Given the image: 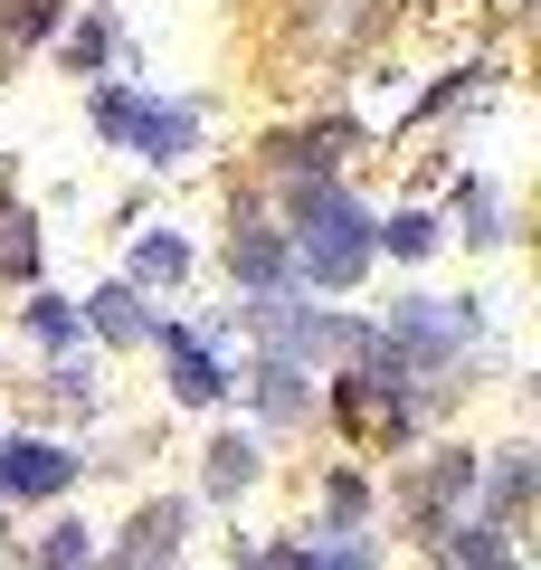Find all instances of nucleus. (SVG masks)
<instances>
[{
  "label": "nucleus",
  "instance_id": "nucleus-1",
  "mask_svg": "<svg viewBox=\"0 0 541 570\" xmlns=\"http://www.w3.org/2000/svg\"><path fill=\"white\" fill-rule=\"evenodd\" d=\"M295 257L314 285H352L371 266V219L342 190H295Z\"/></svg>",
  "mask_w": 541,
  "mask_h": 570
},
{
  "label": "nucleus",
  "instance_id": "nucleus-2",
  "mask_svg": "<svg viewBox=\"0 0 541 570\" xmlns=\"http://www.w3.org/2000/svg\"><path fill=\"white\" fill-rule=\"evenodd\" d=\"M96 124L115 142H142V163H180L200 124L180 115V105H142V96H96Z\"/></svg>",
  "mask_w": 541,
  "mask_h": 570
},
{
  "label": "nucleus",
  "instance_id": "nucleus-3",
  "mask_svg": "<svg viewBox=\"0 0 541 570\" xmlns=\"http://www.w3.org/2000/svg\"><path fill=\"white\" fill-rule=\"evenodd\" d=\"M333 409H342V428H352L361 448H390V438H400L409 428V400H400V362H371V371H352V381L333 390Z\"/></svg>",
  "mask_w": 541,
  "mask_h": 570
},
{
  "label": "nucleus",
  "instance_id": "nucleus-4",
  "mask_svg": "<svg viewBox=\"0 0 541 570\" xmlns=\"http://www.w3.org/2000/svg\"><path fill=\"white\" fill-rule=\"evenodd\" d=\"M77 485V456L67 448H48V438H10L0 448V494L10 504H48V494H67Z\"/></svg>",
  "mask_w": 541,
  "mask_h": 570
},
{
  "label": "nucleus",
  "instance_id": "nucleus-5",
  "mask_svg": "<svg viewBox=\"0 0 541 570\" xmlns=\"http://www.w3.org/2000/svg\"><path fill=\"white\" fill-rule=\"evenodd\" d=\"M390 324H400V343H409V352H427V362H446V352H465V333H475V314H465V305H437V295H419V305H400Z\"/></svg>",
  "mask_w": 541,
  "mask_h": 570
},
{
  "label": "nucleus",
  "instance_id": "nucleus-6",
  "mask_svg": "<svg viewBox=\"0 0 541 570\" xmlns=\"http://www.w3.org/2000/svg\"><path fill=\"white\" fill-rule=\"evenodd\" d=\"M153 343H161V371H171V390H180V400H190V409H209V400H219V362H209V352L200 343H190V333H171V324H161L153 333Z\"/></svg>",
  "mask_w": 541,
  "mask_h": 570
},
{
  "label": "nucleus",
  "instance_id": "nucleus-7",
  "mask_svg": "<svg viewBox=\"0 0 541 570\" xmlns=\"http://www.w3.org/2000/svg\"><path fill=\"white\" fill-rule=\"evenodd\" d=\"M228 276H247L257 295H276V276H285V238H276V228H238V238H228Z\"/></svg>",
  "mask_w": 541,
  "mask_h": 570
},
{
  "label": "nucleus",
  "instance_id": "nucleus-8",
  "mask_svg": "<svg viewBox=\"0 0 541 570\" xmlns=\"http://www.w3.org/2000/svg\"><path fill=\"white\" fill-rule=\"evenodd\" d=\"M86 314H96V333H105V343H153V314H142V295H134V285H105V295H96Z\"/></svg>",
  "mask_w": 541,
  "mask_h": 570
},
{
  "label": "nucleus",
  "instance_id": "nucleus-9",
  "mask_svg": "<svg viewBox=\"0 0 541 570\" xmlns=\"http://www.w3.org/2000/svg\"><path fill=\"white\" fill-rule=\"evenodd\" d=\"M465 485H475V456H437L427 485H419V513H427V523H446V504H456Z\"/></svg>",
  "mask_w": 541,
  "mask_h": 570
},
{
  "label": "nucleus",
  "instance_id": "nucleus-10",
  "mask_svg": "<svg viewBox=\"0 0 541 570\" xmlns=\"http://www.w3.org/2000/svg\"><path fill=\"white\" fill-rule=\"evenodd\" d=\"M39 266V228H29V209L0 200V276H29Z\"/></svg>",
  "mask_w": 541,
  "mask_h": 570
},
{
  "label": "nucleus",
  "instance_id": "nucleus-11",
  "mask_svg": "<svg viewBox=\"0 0 541 570\" xmlns=\"http://www.w3.org/2000/svg\"><path fill=\"white\" fill-rule=\"evenodd\" d=\"M180 266H190V247H180V238H142V247H134V276H142V285H171Z\"/></svg>",
  "mask_w": 541,
  "mask_h": 570
},
{
  "label": "nucleus",
  "instance_id": "nucleus-12",
  "mask_svg": "<svg viewBox=\"0 0 541 570\" xmlns=\"http://www.w3.org/2000/svg\"><path fill=\"white\" fill-rule=\"evenodd\" d=\"M257 400H266V419H295V409H304L295 362H266V371H257Z\"/></svg>",
  "mask_w": 541,
  "mask_h": 570
},
{
  "label": "nucleus",
  "instance_id": "nucleus-13",
  "mask_svg": "<svg viewBox=\"0 0 541 570\" xmlns=\"http://www.w3.org/2000/svg\"><path fill=\"white\" fill-rule=\"evenodd\" d=\"M247 475H257V448H247V438H219V448H209V485H247Z\"/></svg>",
  "mask_w": 541,
  "mask_h": 570
},
{
  "label": "nucleus",
  "instance_id": "nucleus-14",
  "mask_svg": "<svg viewBox=\"0 0 541 570\" xmlns=\"http://www.w3.org/2000/svg\"><path fill=\"white\" fill-rule=\"evenodd\" d=\"M86 561H96L86 523H58V532H48V570H86Z\"/></svg>",
  "mask_w": 541,
  "mask_h": 570
},
{
  "label": "nucleus",
  "instance_id": "nucleus-15",
  "mask_svg": "<svg viewBox=\"0 0 541 570\" xmlns=\"http://www.w3.org/2000/svg\"><path fill=\"white\" fill-rule=\"evenodd\" d=\"M446 570H513V561H503V542H494V532H465V542L446 551Z\"/></svg>",
  "mask_w": 541,
  "mask_h": 570
},
{
  "label": "nucleus",
  "instance_id": "nucleus-16",
  "mask_svg": "<svg viewBox=\"0 0 541 570\" xmlns=\"http://www.w3.org/2000/svg\"><path fill=\"white\" fill-rule=\"evenodd\" d=\"M29 333H39V343H77V314L67 305H29Z\"/></svg>",
  "mask_w": 541,
  "mask_h": 570
},
{
  "label": "nucleus",
  "instance_id": "nucleus-17",
  "mask_svg": "<svg viewBox=\"0 0 541 570\" xmlns=\"http://www.w3.org/2000/svg\"><path fill=\"white\" fill-rule=\"evenodd\" d=\"M390 247H400V257H427V247H437V228H427V219H390Z\"/></svg>",
  "mask_w": 541,
  "mask_h": 570
},
{
  "label": "nucleus",
  "instance_id": "nucleus-18",
  "mask_svg": "<svg viewBox=\"0 0 541 570\" xmlns=\"http://www.w3.org/2000/svg\"><path fill=\"white\" fill-rule=\"evenodd\" d=\"M0 542H10V523H0Z\"/></svg>",
  "mask_w": 541,
  "mask_h": 570
}]
</instances>
